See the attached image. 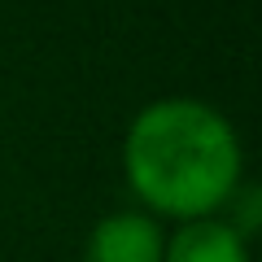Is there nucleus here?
<instances>
[{"label":"nucleus","instance_id":"nucleus-3","mask_svg":"<svg viewBox=\"0 0 262 262\" xmlns=\"http://www.w3.org/2000/svg\"><path fill=\"white\" fill-rule=\"evenodd\" d=\"M162 262H249V241L227 219H192L166 232Z\"/></svg>","mask_w":262,"mask_h":262},{"label":"nucleus","instance_id":"nucleus-1","mask_svg":"<svg viewBox=\"0 0 262 262\" xmlns=\"http://www.w3.org/2000/svg\"><path fill=\"white\" fill-rule=\"evenodd\" d=\"M122 179L158 223L214 219L245 184V144L210 101L158 96L122 131Z\"/></svg>","mask_w":262,"mask_h":262},{"label":"nucleus","instance_id":"nucleus-2","mask_svg":"<svg viewBox=\"0 0 262 262\" xmlns=\"http://www.w3.org/2000/svg\"><path fill=\"white\" fill-rule=\"evenodd\" d=\"M166 227L144 210H110L88 227L83 262H162Z\"/></svg>","mask_w":262,"mask_h":262}]
</instances>
